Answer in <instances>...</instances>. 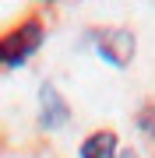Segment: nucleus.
Here are the masks:
<instances>
[{"label": "nucleus", "instance_id": "2", "mask_svg": "<svg viewBox=\"0 0 155 158\" xmlns=\"http://www.w3.org/2000/svg\"><path fill=\"white\" fill-rule=\"evenodd\" d=\"M95 46H99V53H102L106 60L127 63L131 53H134V35H127L120 28H102V32H95Z\"/></svg>", "mask_w": 155, "mask_h": 158}, {"label": "nucleus", "instance_id": "3", "mask_svg": "<svg viewBox=\"0 0 155 158\" xmlns=\"http://www.w3.org/2000/svg\"><path fill=\"white\" fill-rule=\"evenodd\" d=\"M39 106H42V127L46 130H57V127L67 123V102L57 95V88H50V85L42 88L39 91Z\"/></svg>", "mask_w": 155, "mask_h": 158}, {"label": "nucleus", "instance_id": "1", "mask_svg": "<svg viewBox=\"0 0 155 158\" xmlns=\"http://www.w3.org/2000/svg\"><path fill=\"white\" fill-rule=\"evenodd\" d=\"M42 39H46V28H42L39 18L14 25L11 32L0 35V67H21L32 53H39Z\"/></svg>", "mask_w": 155, "mask_h": 158}, {"label": "nucleus", "instance_id": "5", "mask_svg": "<svg viewBox=\"0 0 155 158\" xmlns=\"http://www.w3.org/2000/svg\"><path fill=\"white\" fill-rule=\"evenodd\" d=\"M116 158H138V155H134V151H120V155H116Z\"/></svg>", "mask_w": 155, "mask_h": 158}, {"label": "nucleus", "instance_id": "4", "mask_svg": "<svg viewBox=\"0 0 155 158\" xmlns=\"http://www.w3.org/2000/svg\"><path fill=\"white\" fill-rule=\"evenodd\" d=\"M81 158H116V134L113 130H95L81 144Z\"/></svg>", "mask_w": 155, "mask_h": 158}]
</instances>
